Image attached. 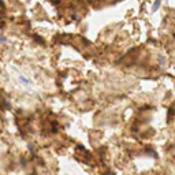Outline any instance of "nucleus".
<instances>
[{
    "label": "nucleus",
    "mask_w": 175,
    "mask_h": 175,
    "mask_svg": "<svg viewBox=\"0 0 175 175\" xmlns=\"http://www.w3.org/2000/svg\"><path fill=\"white\" fill-rule=\"evenodd\" d=\"M21 81L26 82V83H29V79H26V78H23V77H21Z\"/></svg>",
    "instance_id": "obj_3"
},
{
    "label": "nucleus",
    "mask_w": 175,
    "mask_h": 175,
    "mask_svg": "<svg viewBox=\"0 0 175 175\" xmlns=\"http://www.w3.org/2000/svg\"><path fill=\"white\" fill-rule=\"evenodd\" d=\"M0 41H1V43H6V37H3L1 34H0Z\"/></svg>",
    "instance_id": "obj_2"
},
{
    "label": "nucleus",
    "mask_w": 175,
    "mask_h": 175,
    "mask_svg": "<svg viewBox=\"0 0 175 175\" xmlns=\"http://www.w3.org/2000/svg\"><path fill=\"white\" fill-rule=\"evenodd\" d=\"M160 4H162V0H155V3L152 4V11H157Z\"/></svg>",
    "instance_id": "obj_1"
}]
</instances>
